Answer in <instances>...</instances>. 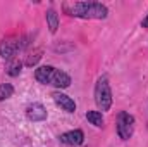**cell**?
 <instances>
[{
    "label": "cell",
    "mask_w": 148,
    "mask_h": 147,
    "mask_svg": "<svg viewBox=\"0 0 148 147\" xmlns=\"http://www.w3.org/2000/svg\"><path fill=\"white\" fill-rule=\"evenodd\" d=\"M28 37H7L0 42V57L5 61H10L12 57H16V54L19 50H23L24 47H28Z\"/></svg>",
    "instance_id": "4"
},
{
    "label": "cell",
    "mask_w": 148,
    "mask_h": 147,
    "mask_svg": "<svg viewBox=\"0 0 148 147\" xmlns=\"http://www.w3.org/2000/svg\"><path fill=\"white\" fill-rule=\"evenodd\" d=\"M52 99H53V102H55L62 111H66V112H69V114H71V112H76V102H74L73 97H69L67 94L57 90V92L52 94Z\"/></svg>",
    "instance_id": "6"
},
{
    "label": "cell",
    "mask_w": 148,
    "mask_h": 147,
    "mask_svg": "<svg viewBox=\"0 0 148 147\" xmlns=\"http://www.w3.org/2000/svg\"><path fill=\"white\" fill-rule=\"evenodd\" d=\"M141 26H143V28H148V14H147V17L141 21Z\"/></svg>",
    "instance_id": "14"
},
{
    "label": "cell",
    "mask_w": 148,
    "mask_h": 147,
    "mask_svg": "<svg viewBox=\"0 0 148 147\" xmlns=\"http://www.w3.org/2000/svg\"><path fill=\"white\" fill-rule=\"evenodd\" d=\"M45 19H47L50 33H57V30H59V14H57V10L55 9H48L47 14H45Z\"/></svg>",
    "instance_id": "10"
},
{
    "label": "cell",
    "mask_w": 148,
    "mask_h": 147,
    "mask_svg": "<svg viewBox=\"0 0 148 147\" xmlns=\"http://www.w3.org/2000/svg\"><path fill=\"white\" fill-rule=\"evenodd\" d=\"M35 80L41 85H50L59 90L69 88L73 83V78L66 71L55 68V66H40L35 69Z\"/></svg>",
    "instance_id": "2"
},
{
    "label": "cell",
    "mask_w": 148,
    "mask_h": 147,
    "mask_svg": "<svg viewBox=\"0 0 148 147\" xmlns=\"http://www.w3.org/2000/svg\"><path fill=\"white\" fill-rule=\"evenodd\" d=\"M26 118L33 123H38V121H45L48 118V112L41 102H33L26 107Z\"/></svg>",
    "instance_id": "8"
},
{
    "label": "cell",
    "mask_w": 148,
    "mask_h": 147,
    "mask_svg": "<svg viewBox=\"0 0 148 147\" xmlns=\"http://www.w3.org/2000/svg\"><path fill=\"white\" fill-rule=\"evenodd\" d=\"M86 119H88L90 125H93L95 128H103L105 119H103V114H102L100 111H88V112H86Z\"/></svg>",
    "instance_id": "11"
},
{
    "label": "cell",
    "mask_w": 148,
    "mask_h": 147,
    "mask_svg": "<svg viewBox=\"0 0 148 147\" xmlns=\"http://www.w3.org/2000/svg\"><path fill=\"white\" fill-rule=\"evenodd\" d=\"M14 95V87L10 83H0V102L7 101Z\"/></svg>",
    "instance_id": "13"
},
{
    "label": "cell",
    "mask_w": 148,
    "mask_h": 147,
    "mask_svg": "<svg viewBox=\"0 0 148 147\" xmlns=\"http://www.w3.org/2000/svg\"><path fill=\"white\" fill-rule=\"evenodd\" d=\"M134 125H136V119L133 114L126 112V111H121L117 114V137L121 140H129L134 133Z\"/></svg>",
    "instance_id": "5"
},
{
    "label": "cell",
    "mask_w": 148,
    "mask_h": 147,
    "mask_svg": "<svg viewBox=\"0 0 148 147\" xmlns=\"http://www.w3.org/2000/svg\"><path fill=\"white\" fill-rule=\"evenodd\" d=\"M59 140L64 144V146H69V147H79L83 142H84V133L83 130L76 128V130H69L66 133H62L59 137Z\"/></svg>",
    "instance_id": "7"
},
{
    "label": "cell",
    "mask_w": 148,
    "mask_h": 147,
    "mask_svg": "<svg viewBox=\"0 0 148 147\" xmlns=\"http://www.w3.org/2000/svg\"><path fill=\"white\" fill-rule=\"evenodd\" d=\"M93 97H95V104L100 112H105L112 107V88H110V83H109V76L103 74L97 80L95 83V90H93Z\"/></svg>",
    "instance_id": "3"
},
{
    "label": "cell",
    "mask_w": 148,
    "mask_h": 147,
    "mask_svg": "<svg viewBox=\"0 0 148 147\" xmlns=\"http://www.w3.org/2000/svg\"><path fill=\"white\" fill-rule=\"evenodd\" d=\"M23 66H24V62L19 57H12L5 64V73L9 74V76H19L21 71H23Z\"/></svg>",
    "instance_id": "9"
},
{
    "label": "cell",
    "mask_w": 148,
    "mask_h": 147,
    "mask_svg": "<svg viewBox=\"0 0 148 147\" xmlns=\"http://www.w3.org/2000/svg\"><path fill=\"white\" fill-rule=\"evenodd\" d=\"M43 57V50L41 49H35L33 52H29L28 55H26V61H24V66H28V68H33V66H36L38 61Z\"/></svg>",
    "instance_id": "12"
},
{
    "label": "cell",
    "mask_w": 148,
    "mask_h": 147,
    "mask_svg": "<svg viewBox=\"0 0 148 147\" xmlns=\"http://www.w3.org/2000/svg\"><path fill=\"white\" fill-rule=\"evenodd\" d=\"M62 10L79 19H107L109 9L100 2H64Z\"/></svg>",
    "instance_id": "1"
}]
</instances>
